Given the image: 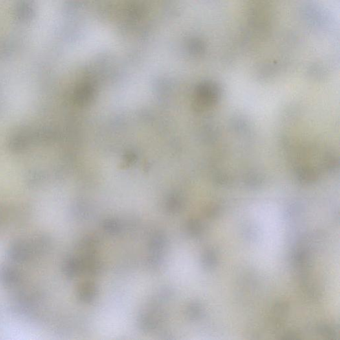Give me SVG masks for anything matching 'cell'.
<instances>
[{
	"label": "cell",
	"mask_w": 340,
	"mask_h": 340,
	"mask_svg": "<svg viewBox=\"0 0 340 340\" xmlns=\"http://www.w3.org/2000/svg\"><path fill=\"white\" fill-rule=\"evenodd\" d=\"M51 245V239L45 234H39L30 239L13 241L7 249L8 258L17 263H27L36 256L47 253Z\"/></svg>",
	"instance_id": "obj_1"
},
{
	"label": "cell",
	"mask_w": 340,
	"mask_h": 340,
	"mask_svg": "<svg viewBox=\"0 0 340 340\" xmlns=\"http://www.w3.org/2000/svg\"><path fill=\"white\" fill-rule=\"evenodd\" d=\"M23 280L20 270L8 265H0V285L6 288L18 286Z\"/></svg>",
	"instance_id": "obj_2"
}]
</instances>
